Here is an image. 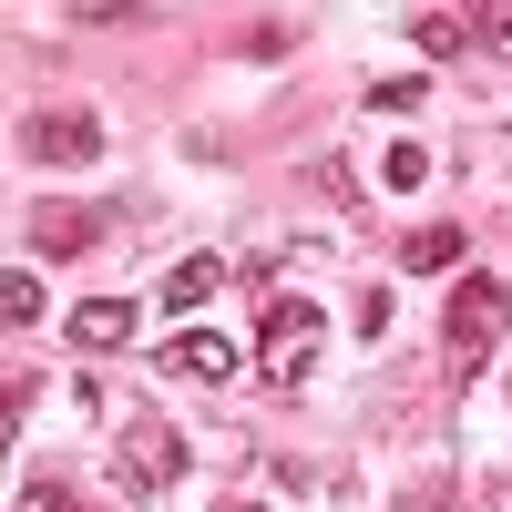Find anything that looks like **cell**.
Wrapping results in <instances>:
<instances>
[{
	"label": "cell",
	"mask_w": 512,
	"mask_h": 512,
	"mask_svg": "<svg viewBox=\"0 0 512 512\" xmlns=\"http://www.w3.org/2000/svg\"><path fill=\"white\" fill-rule=\"evenodd\" d=\"M328 349V318H318V297H267V328H256V369H267V390H308V369Z\"/></svg>",
	"instance_id": "cell-1"
},
{
	"label": "cell",
	"mask_w": 512,
	"mask_h": 512,
	"mask_svg": "<svg viewBox=\"0 0 512 512\" xmlns=\"http://www.w3.org/2000/svg\"><path fill=\"white\" fill-rule=\"evenodd\" d=\"M502 328H512V277H461V287H451V318H441L451 359H461V369H482Z\"/></svg>",
	"instance_id": "cell-2"
},
{
	"label": "cell",
	"mask_w": 512,
	"mask_h": 512,
	"mask_svg": "<svg viewBox=\"0 0 512 512\" xmlns=\"http://www.w3.org/2000/svg\"><path fill=\"white\" fill-rule=\"evenodd\" d=\"M175 472H185V441L164 431L154 410H134V420H123V441H113V482L154 502V492H175Z\"/></svg>",
	"instance_id": "cell-3"
},
{
	"label": "cell",
	"mask_w": 512,
	"mask_h": 512,
	"mask_svg": "<svg viewBox=\"0 0 512 512\" xmlns=\"http://www.w3.org/2000/svg\"><path fill=\"white\" fill-rule=\"evenodd\" d=\"M62 328H72V349H123V338L144 328V308H134V297H82Z\"/></svg>",
	"instance_id": "cell-4"
},
{
	"label": "cell",
	"mask_w": 512,
	"mask_h": 512,
	"mask_svg": "<svg viewBox=\"0 0 512 512\" xmlns=\"http://www.w3.org/2000/svg\"><path fill=\"white\" fill-rule=\"evenodd\" d=\"M31 154H41V164H93V154H103V123H93V113H41V123H31Z\"/></svg>",
	"instance_id": "cell-5"
},
{
	"label": "cell",
	"mask_w": 512,
	"mask_h": 512,
	"mask_svg": "<svg viewBox=\"0 0 512 512\" xmlns=\"http://www.w3.org/2000/svg\"><path fill=\"white\" fill-rule=\"evenodd\" d=\"M164 369H175V379H236L246 359H236V338H216V328H185V338H164Z\"/></svg>",
	"instance_id": "cell-6"
},
{
	"label": "cell",
	"mask_w": 512,
	"mask_h": 512,
	"mask_svg": "<svg viewBox=\"0 0 512 512\" xmlns=\"http://www.w3.org/2000/svg\"><path fill=\"white\" fill-rule=\"evenodd\" d=\"M216 287H226V256H185V267L164 277L154 297H164V308H175V318H195V308H205V297H216Z\"/></svg>",
	"instance_id": "cell-7"
},
{
	"label": "cell",
	"mask_w": 512,
	"mask_h": 512,
	"mask_svg": "<svg viewBox=\"0 0 512 512\" xmlns=\"http://www.w3.org/2000/svg\"><path fill=\"white\" fill-rule=\"evenodd\" d=\"M400 267H410V277H441V267H461V226H420Z\"/></svg>",
	"instance_id": "cell-8"
},
{
	"label": "cell",
	"mask_w": 512,
	"mask_h": 512,
	"mask_svg": "<svg viewBox=\"0 0 512 512\" xmlns=\"http://www.w3.org/2000/svg\"><path fill=\"white\" fill-rule=\"evenodd\" d=\"M0 308H11V328H31V318H41V277L11 267V277H0Z\"/></svg>",
	"instance_id": "cell-9"
},
{
	"label": "cell",
	"mask_w": 512,
	"mask_h": 512,
	"mask_svg": "<svg viewBox=\"0 0 512 512\" xmlns=\"http://www.w3.org/2000/svg\"><path fill=\"white\" fill-rule=\"evenodd\" d=\"M420 175H431V154H420V144H390V164H379V185H390V195H410Z\"/></svg>",
	"instance_id": "cell-10"
},
{
	"label": "cell",
	"mask_w": 512,
	"mask_h": 512,
	"mask_svg": "<svg viewBox=\"0 0 512 512\" xmlns=\"http://www.w3.org/2000/svg\"><path fill=\"white\" fill-rule=\"evenodd\" d=\"M420 103H431V82H379L369 93V113H420Z\"/></svg>",
	"instance_id": "cell-11"
},
{
	"label": "cell",
	"mask_w": 512,
	"mask_h": 512,
	"mask_svg": "<svg viewBox=\"0 0 512 512\" xmlns=\"http://www.w3.org/2000/svg\"><path fill=\"white\" fill-rule=\"evenodd\" d=\"M390 512H451V482H410V492H400Z\"/></svg>",
	"instance_id": "cell-12"
},
{
	"label": "cell",
	"mask_w": 512,
	"mask_h": 512,
	"mask_svg": "<svg viewBox=\"0 0 512 512\" xmlns=\"http://www.w3.org/2000/svg\"><path fill=\"white\" fill-rule=\"evenodd\" d=\"M21 512H72V492H62V482H31V492H21Z\"/></svg>",
	"instance_id": "cell-13"
},
{
	"label": "cell",
	"mask_w": 512,
	"mask_h": 512,
	"mask_svg": "<svg viewBox=\"0 0 512 512\" xmlns=\"http://www.w3.org/2000/svg\"><path fill=\"white\" fill-rule=\"evenodd\" d=\"M472 31H482V41H492V52H512V11H482V21H472Z\"/></svg>",
	"instance_id": "cell-14"
},
{
	"label": "cell",
	"mask_w": 512,
	"mask_h": 512,
	"mask_svg": "<svg viewBox=\"0 0 512 512\" xmlns=\"http://www.w3.org/2000/svg\"><path fill=\"white\" fill-rule=\"evenodd\" d=\"M246 512H267V502H246Z\"/></svg>",
	"instance_id": "cell-15"
}]
</instances>
